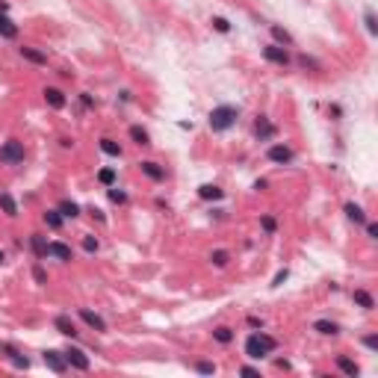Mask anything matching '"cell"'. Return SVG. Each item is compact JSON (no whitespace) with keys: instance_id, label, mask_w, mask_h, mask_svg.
<instances>
[{"instance_id":"obj_1","label":"cell","mask_w":378,"mask_h":378,"mask_svg":"<svg viewBox=\"0 0 378 378\" xmlns=\"http://www.w3.org/2000/svg\"><path fill=\"white\" fill-rule=\"evenodd\" d=\"M275 337L263 334V331H254L248 340H245V355L248 358H254V361H260V358H266L269 351H275Z\"/></svg>"},{"instance_id":"obj_2","label":"cell","mask_w":378,"mask_h":378,"mask_svg":"<svg viewBox=\"0 0 378 378\" xmlns=\"http://www.w3.org/2000/svg\"><path fill=\"white\" fill-rule=\"evenodd\" d=\"M237 118H239V110L237 107H231V104H222V107H216V110L210 112V127L213 130H231V127L237 124Z\"/></svg>"},{"instance_id":"obj_3","label":"cell","mask_w":378,"mask_h":378,"mask_svg":"<svg viewBox=\"0 0 378 378\" xmlns=\"http://www.w3.org/2000/svg\"><path fill=\"white\" fill-rule=\"evenodd\" d=\"M0 163H9V166L24 163V145H21L18 139H9L3 148H0Z\"/></svg>"},{"instance_id":"obj_4","label":"cell","mask_w":378,"mask_h":378,"mask_svg":"<svg viewBox=\"0 0 378 378\" xmlns=\"http://www.w3.org/2000/svg\"><path fill=\"white\" fill-rule=\"evenodd\" d=\"M62 355H65V364L74 366V369H80V372H86V369L92 366V361L86 358V351H83V349H74V346H68V349L62 351Z\"/></svg>"},{"instance_id":"obj_5","label":"cell","mask_w":378,"mask_h":378,"mask_svg":"<svg viewBox=\"0 0 378 378\" xmlns=\"http://www.w3.org/2000/svg\"><path fill=\"white\" fill-rule=\"evenodd\" d=\"M42 358H44V364H47V369H51V372H56V375H62V372L68 369V364H65V355H62V351L47 349Z\"/></svg>"},{"instance_id":"obj_6","label":"cell","mask_w":378,"mask_h":378,"mask_svg":"<svg viewBox=\"0 0 378 378\" xmlns=\"http://www.w3.org/2000/svg\"><path fill=\"white\" fill-rule=\"evenodd\" d=\"M263 56H266L269 62H275V65H290V54H287V47H281V44H266V47H263Z\"/></svg>"},{"instance_id":"obj_7","label":"cell","mask_w":378,"mask_h":378,"mask_svg":"<svg viewBox=\"0 0 378 378\" xmlns=\"http://www.w3.org/2000/svg\"><path fill=\"white\" fill-rule=\"evenodd\" d=\"M47 257H56V260L68 263L74 254H71V245H65V242H47Z\"/></svg>"},{"instance_id":"obj_8","label":"cell","mask_w":378,"mask_h":378,"mask_svg":"<svg viewBox=\"0 0 378 378\" xmlns=\"http://www.w3.org/2000/svg\"><path fill=\"white\" fill-rule=\"evenodd\" d=\"M266 157L272 160V163H281V166H284V163H290V160H293V151H290L287 145H272Z\"/></svg>"},{"instance_id":"obj_9","label":"cell","mask_w":378,"mask_h":378,"mask_svg":"<svg viewBox=\"0 0 378 378\" xmlns=\"http://www.w3.org/2000/svg\"><path fill=\"white\" fill-rule=\"evenodd\" d=\"M139 168H142V174H148V178H151V181H166V171H163V168L157 166L154 160H142L139 163Z\"/></svg>"},{"instance_id":"obj_10","label":"cell","mask_w":378,"mask_h":378,"mask_svg":"<svg viewBox=\"0 0 378 378\" xmlns=\"http://www.w3.org/2000/svg\"><path fill=\"white\" fill-rule=\"evenodd\" d=\"M80 319H83L89 328H95V331H107V322L100 319L98 313H92L89 308H80Z\"/></svg>"},{"instance_id":"obj_11","label":"cell","mask_w":378,"mask_h":378,"mask_svg":"<svg viewBox=\"0 0 378 378\" xmlns=\"http://www.w3.org/2000/svg\"><path fill=\"white\" fill-rule=\"evenodd\" d=\"M44 104H47L51 110H62V107H65V95L51 86V89H44Z\"/></svg>"},{"instance_id":"obj_12","label":"cell","mask_w":378,"mask_h":378,"mask_svg":"<svg viewBox=\"0 0 378 378\" xmlns=\"http://www.w3.org/2000/svg\"><path fill=\"white\" fill-rule=\"evenodd\" d=\"M54 328L59 331V334H65V337H77V334H80V331H77V325L71 322V316H56Z\"/></svg>"},{"instance_id":"obj_13","label":"cell","mask_w":378,"mask_h":378,"mask_svg":"<svg viewBox=\"0 0 378 378\" xmlns=\"http://www.w3.org/2000/svg\"><path fill=\"white\" fill-rule=\"evenodd\" d=\"M0 36L3 39H15L18 36V27H15V21L6 12H0Z\"/></svg>"},{"instance_id":"obj_14","label":"cell","mask_w":378,"mask_h":378,"mask_svg":"<svg viewBox=\"0 0 378 378\" xmlns=\"http://www.w3.org/2000/svg\"><path fill=\"white\" fill-rule=\"evenodd\" d=\"M337 366H340V372H346L349 378H355L361 369H358V364L351 361V358H346V355H337Z\"/></svg>"},{"instance_id":"obj_15","label":"cell","mask_w":378,"mask_h":378,"mask_svg":"<svg viewBox=\"0 0 378 378\" xmlns=\"http://www.w3.org/2000/svg\"><path fill=\"white\" fill-rule=\"evenodd\" d=\"M198 195L204 198V201H219V198H222L224 192L219 189V186H216V183H204V186L198 189Z\"/></svg>"},{"instance_id":"obj_16","label":"cell","mask_w":378,"mask_h":378,"mask_svg":"<svg viewBox=\"0 0 378 378\" xmlns=\"http://www.w3.org/2000/svg\"><path fill=\"white\" fill-rule=\"evenodd\" d=\"M21 56H24L27 62H33V65H44V62H47V56H44L42 51H36V47H21Z\"/></svg>"},{"instance_id":"obj_17","label":"cell","mask_w":378,"mask_h":378,"mask_svg":"<svg viewBox=\"0 0 378 378\" xmlns=\"http://www.w3.org/2000/svg\"><path fill=\"white\" fill-rule=\"evenodd\" d=\"M313 331H319V334H325V337H334L340 328H337V322H328V319H316L313 322Z\"/></svg>"},{"instance_id":"obj_18","label":"cell","mask_w":378,"mask_h":378,"mask_svg":"<svg viewBox=\"0 0 378 378\" xmlns=\"http://www.w3.org/2000/svg\"><path fill=\"white\" fill-rule=\"evenodd\" d=\"M130 139L136 142V145H151V136H148V130L139 124H133L130 127Z\"/></svg>"},{"instance_id":"obj_19","label":"cell","mask_w":378,"mask_h":378,"mask_svg":"<svg viewBox=\"0 0 378 378\" xmlns=\"http://www.w3.org/2000/svg\"><path fill=\"white\" fill-rule=\"evenodd\" d=\"M0 207L6 216H18V204H15V198L9 192H0Z\"/></svg>"},{"instance_id":"obj_20","label":"cell","mask_w":378,"mask_h":378,"mask_svg":"<svg viewBox=\"0 0 378 378\" xmlns=\"http://www.w3.org/2000/svg\"><path fill=\"white\" fill-rule=\"evenodd\" d=\"M355 301H358V305H361L364 310H372V308H375V298L366 293V290H355Z\"/></svg>"},{"instance_id":"obj_21","label":"cell","mask_w":378,"mask_h":378,"mask_svg":"<svg viewBox=\"0 0 378 378\" xmlns=\"http://www.w3.org/2000/svg\"><path fill=\"white\" fill-rule=\"evenodd\" d=\"M100 151H104L107 157H121V145L112 142V139H100Z\"/></svg>"},{"instance_id":"obj_22","label":"cell","mask_w":378,"mask_h":378,"mask_svg":"<svg viewBox=\"0 0 378 378\" xmlns=\"http://www.w3.org/2000/svg\"><path fill=\"white\" fill-rule=\"evenodd\" d=\"M44 224L54 228V231H59V228H62V213H59V210H47V213H44Z\"/></svg>"},{"instance_id":"obj_23","label":"cell","mask_w":378,"mask_h":378,"mask_svg":"<svg viewBox=\"0 0 378 378\" xmlns=\"http://www.w3.org/2000/svg\"><path fill=\"white\" fill-rule=\"evenodd\" d=\"M257 136H260V139H272V136H275V124H269L266 118H260V121H257Z\"/></svg>"},{"instance_id":"obj_24","label":"cell","mask_w":378,"mask_h":378,"mask_svg":"<svg viewBox=\"0 0 378 378\" xmlns=\"http://www.w3.org/2000/svg\"><path fill=\"white\" fill-rule=\"evenodd\" d=\"M346 216H349L351 222H358V224H364L366 222V216H364V210L358 207V204H346Z\"/></svg>"},{"instance_id":"obj_25","label":"cell","mask_w":378,"mask_h":378,"mask_svg":"<svg viewBox=\"0 0 378 378\" xmlns=\"http://www.w3.org/2000/svg\"><path fill=\"white\" fill-rule=\"evenodd\" d=\"M59 213H62L65 219H74V216H80V207H77L74 201H62V204H59Z\"/></svg>"},{"instance_id":"obj_26","label":"cell","mask_w":378,"mask_h":378,"mask_svg":"<svg viewBox=\"0 0 378 378\" xmlns=\"http://www.w3.org/2000/svg\"><path fill=\"white\" fill-rule=\"evenodd\" d=\"M213 337H216V340H219V343H224V346H228V343H231V340H234V331H231V328H228V325H219V328H216V331H213Z\"/></svg>"},{"instance_id":"obj_27","label":"cell","mask_w":378,"mask_h":378,"mask_svg":"<svg viewBox=\"0 0 378 378\" xmlns=\"http://www.w3.org/2000/svg\"><path fill=\"white\" fill-rule=\"evenodd\" d=\"M30 245H33V251L39 254V257H44V254H47V242H44L39 234H33V237H30Z\"/></svg>"},{"instance_id":"obj_28","label":"cell","mask_w":378,"mask_h":378,"mask_svg":"<svg viewBox=\"0 0 378 378\" xmlns=\"http://www.w3.org/2000/svg\"><path fill=\"white\" fill-rule=\"evenodd\" d=\"M210 260H213V266H219V269H222V266H228V260H231V254L224 251V248H216V251L210 254Z\"/></svg>"},{"instance_id":"obj_29","label":"cell","mask_w":378,"mask_h":378,"mask_svg":"<svg viewBox=\"0 0 378 378\" xmlns=\"http://www.w3.org/2000/svg\"><path fill=\"white\" fill-rule=\"evenodd\" d=\"M272 36H275L281 44H293V36H290L284 27H278V24H272Z\"/></svg>"},{"instance_id":"obj_30","label":"cell","mask_w":378,"mask_h":378,"mask_svg":"<svg viewBox=\"0 0 378 378\" xmlns=\"http://www.w3.org/2000/svg\"><path fill=\"white\" fill-rule=\"evenodd\" d=\"M98 181L104 183V186H112V183H115V171H112V168H100V171H98Z\"/></svg>"},{"instance_id":"obj_31","label":"cell","mask_w":378,"mask_h":378,"mask_svg":"<svg viewBox=\"0 0 378 378\" xmlns=\"http://www.w3.org/2000/svg\"><path fill=\"white\" fill-rule=\"evenodd\" d=\"M110 201H112V204H124V201H127V192H121L118 186H110Z\"/></svg>"},{"instance_id":"obj_32","label":"cell","mask_w":378,"mask_h":378,"mask_svg":"<svg viewBox=\"0 0 378 378\" xmlns=\"http://www.w3.org/2000/svg\"><path fill=\"white\" fill-rule=\"evenodd\" d=\"M195 369L201 372V375H213V372H216V364H210V361H198Z\"/></svg>"},{"instance_id":"obj_33","label":"cell","mask_w":378,"mask_h":378,"mask_svg":"<svg viewBox=\"0 0 378 378\" xmlns=\"http://www.w3.org/2000/svg\"><path fill=\"white\" fill-rule=\"evenodd\" d=\"M364 21H366V30H369V36H375V33H378L375 15H372V12H366V15H364Z\"/></svg>"},{"instance_id":"obj_34","label":"cell","mask_w":378,"mask_h":378,"mask_svg":"<svg viewBox=\"0 0 378 378\" xmlns=\"http://www.w3.org/2000/svg\"><path fill=\"white\" fill-rule=\"evenodd\" d=\"M83 248L89 254H95V251H98V239H95V237H83Z\"/></svg>"},{"instance_id":"obj_35","label":"cell","mask_w":378,"mask_h":378,"mask_svg":"<svg viewBox=\"0 0 378 378\" xmlns=\"http://www.w3.org/2000/svg\"><path fill=\"white\" fill-rule=\"evenodd\" d=\"M213 27L219 30V33H231V24H228L224 18H213Z\"/></svg>"},{"instance_id":"obj_36","label":"cell","mask_w":378,"mask_h":378,"mask_svg":"<svg viewBox=\"0 0 378 378\" xmlns=\"http://www.w3.org/2000/svg\"><path fill=\"white\" fill-rule=\"evenodd\" d=\"M263 231H266V234H275V228H278V224H275V219H272V216H263Z\"/></svg>"},{"instance_id":"obj_37","label":"cell","mask_w":378,"mask_h":378,"mask_svg":"<svg viewBox=\"0 0 378 378\" xmlns=\"http://www.w3.org/2000/svg\"><path fill=\"white\" fill-rule=\"evenodd\" d=\"M364 346L375 351V349H378V337H375V334H366V337H364Z\"/></svg>"},{"instance_id":"obj_38","label":"cell","mask_w":378,"mask_h":378,"mask_svg":"<svg viewBox=\"0 0 378 378\" xmlns=\"http://www.w3.org/2000/svg\"><path fill=\"white\" fill-rule=\"evenodd\" d=\"M33 275H36V281H39V284H44V281H47V275H44L42 266H36V272H33Z\"/></svg>"},{"instance_id":"obj_39","label":"cell","mask_w":378,"mask_h":378,"mask_svg":"<svg viewBox=\"0 0 378 378\" xmlns=\"http://www.w3.org/2000/svg\"><path fill=\"white\" fill-rule=\"evenodd\" d=\"M366 237H372V239L378 237V224H372V222L366 224Z\"/></svg>"},{"instance_id":"obj_40","label":"cell","mask_w":378,"mask_h":378,"mask_svg":"<svg viewBox=\"0 0 378 378\" xmlns=\"http://www.w3.org/2000/svg\"><path fill=\"white\" fill-rule=\"evenodd\" d=\"M239 372H242V375H260V369H254V366H242Z\"/></svg>"},{"instance_id":"obj_41","label":"cell","mask_w":378,"mask_h":378,"mask_svg":"<svg viewBox=\"0 0 378 378\" xmlns=\"http://www.w3.org/2000/svg\"><path fill=\"white\" fill-rule=\"evenodd\" d=\"M284 278H287V269H281L278 275H275V281H272V284H275V287H278V284H284Z\"/></svg>"},{"instance_id":"obj_42","label":"cell","mask_w":378,"mask_h":378,"mask_svg":"<svg viewBox=\"0 0 378 378\" xmlns=\"http://www.w3.org/2000/svg\"><path fill=\"white\" fill-rule=\"evenodd\" d=\"M0 263H3V251H0Z\"/></svg>"},{"instance_id":"obj_43","label":"cell","mask_w":378,"mask_h":378,"mask_svg":"<svg viewBox=\"0 0 378 378\" xmlns=\"http://www.w3.org/2000/svg\"><path fill=\"white\" fill-rule=\"evenodd\" d=\"M0 351H3V343H0Z\"/></svg>"}]
</instances>
